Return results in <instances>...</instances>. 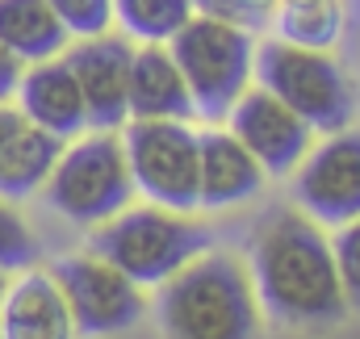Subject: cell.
Masks as SVG:
<instances>
[{
	"mask_svg": "<svg viewBox=\"0 0 360 339\" xmlns=\"http://www.w3.org/2000/svg\"><path fill=\"white\" fill-rule=\"evenodd\" d=\"M248 276L260 314L281 327H331L348 314L331 239L302 210H272L256 226Z\"/></svg>",
	"mask_w": 360,
	"mask_h": 339,
	"instance_id": "cell-1",
	"label": "cell"
},
{
	"mask_svg": "<svg viewBox=\"0 0 360 339\" xmlns=\"http://www.w3.org/2000/svg\"><path fill=\"white\" fill-rule=\"evenodd\" d=\"M155 319L164 339H260L248 264L226 252H201L160 285Z\"/></svg>",
	"mask_w": 360,
	"mask_h": 339,
	"instance_id": "cell-2",
	"label": "cell"
},
{
	"mask_svg": "<svg viewBox=\"0 0 360 339\" xmlns=\"http://www.w3.org/2000/svg\"><path fill=\"white\" fill-rule=\"evenodd\" d=\"M214 235L193 214H176L164 205H126L109 222L96 226L92 252L109 260L117 272H126L134 285H164L188 260L210 252Z\"/></svg>",
	"mask_w": 360,
	"mask_h": 339,
	"instance_id": "cell-3",
	"label": "cell"
},
{
	"mask_svg": "<svg viewBox=\"0 0 360 339\" xmlns=\"http://www.w3.org/2000/svg\"><path fill=\"white\" fill-rule=\"evenodd\" d=\"M252 80L289 105L314 134L348 130L356 117V80L327 51H306L285 38L260 42Z\"/></svg>",
	"mask_w": 360,
	"mask_h": 339,
	"instance_id": "cell-4",
	"label": "cell"
},
{
	"mask_svg": "<svg viewBox=\"0 0 360 339\" xmlns=\"http://www.w3.org/2000/svg\"><path fill=\"white\" fill-rule=\"evenodd\" d=\"M164 46L188 84L193 109L205 113L210 122H222L231 105L252 88V72H256L252 30L193 13Z\"/></svg>",
	"mask_w": 360,
	"mask_h": 339,
	"instance_id": "cell-5",
	"label": "cell"
},
{
	"mask_svg": "<svg viewBox=\"0 0 360 339\" xmlns=\"http://www.w3.org/2000/svg\"><path fill=\"white\" fill-rule=\"evenodd\" d=\"M42 193L46 205L76 226H101L113 214H122L134 197V180L117 130H92L63 147Z\"/></svg>",
	"mask_w": 360,
	"mask_h": 339,
	"instance_id": "cell-6",
	"label": "cell"
},
{
	"mask_svg": "<svg viewBox=\"0 0 360 339\" xmlns=\"http://www.w3.org/2000/svg\"><path fill=\"white\" fill-rule=\"evenodd\" d=\"M122 151L134 193L176 214L197 210V130L188 122H130Z\"/></svg>",
	"mask_w": 360,
	"mask_h": 339,
	"instance_id": "cell-7",
	"label": "cell"
},
{
	"mask_svg": "<svg viewBox=\"0 0 360 339\" xmlns=\"http://www.w3.org/2000/svg\"><path fill=\"white\" fill-rule=\"evenodd\" d=\"M51 276H55L80 335H122L147 314L143 285H134L126 272H117L96 252L59 260L51 268Z\"/></svg>",
	"mask_w": 360,
	"mask_h": 339,
	"instance_id": "cell-8",
	"label": "cell"
},
{
	"mask_svg": "<svg viewBox=\"0 0 360 339\" xmlns=\"http://www.w3.org/2000/svg\"><path fill=\"white\" fill-rule=\"evenodd\" d=\"M293 201L319 226L360 218V130H335L293 168Z\"/></svg>",
	"mask_w": 360,
	"mask_h": 339,
	"instance_id": "cell-9",
	"label": "cell"
},
{
	"mask_svg": "<svg viewBox=\"0 0 360 339\" xmlns=\"http://www.w3.org/2000/svg\"><path fill=\"white\" fill-rule=\"evenodd\" d=\"M226 130L248 147V155L264 168V176H289L314 147V130L260 84L248 88L231 105Z\"/></svg>",
	"mask_w": 360,
	"mask_h": 339,
	"instance_id": "cell-10",
	"label": "cell"
},
{
	"mask_svg": "<svg viewBox=\"0 0 360 339\" xmlns=\"http://www.w3.org/2000/svg\"><path fill=\"white\" fill-rule=\"evenodd\" d=\"M130 59L134 46L126 34H101V38H80L68 42L63 63L72 68L76 88L84 96L89 130H117L130 122L126 113V84H130Z\"/></svg>",
	"mask_w": 360,
	"mask_h": 339,
	"instance_id": "cell-11",
	"label": "cell"
},
{
	"mask_svg": "<svg viewBox=\"0 0 360 339\" xmlns=\"http://www.w3.org/2000/svg\"><path fill=\"white\" fill-rule=\"evenodd\" d=\"M17 105L21 117L63 143L80 139L89 130V113H84V96L76 88L72 68L59 59H42V63H25L21 84H17Z\"/></svg>",
	"mask_w": 360,
	"mask_h": 339,
	"instance_id": "cell-12",
	"label": "cell"
},
{
	"mask_svg": "<svg viewBox=\"0 0 360 339\" xmlns=\"http://www.w3.org/2000/svg\"><path fill=\"white\" fill-rule=\"evenodd\" d=\"M264 188V168L231 130L197 134V210H231Z\"/></svg>",
	"mask_w": 360,
	"mask_h": 339,
	"instance_id": "cell-13",
	"label": "cell"
},
{
	"mask_svg": "<svg viewBox=\"0 0 360 339\" xmlns=\"http://www.w3.org/2000/svg\"><path fill=\"white\" fill-rule=\"evenodd\" d=\"M126 113H130V122H188L197 113L188 84H184L176 59L168 55L164 42L134 46L130 84H126Z\"/></svg>",
	"mask_w": 360,
	"mask_h": 339,
	"instance_id": "cell-14",
	"label": "cell"
},
{
	"mask_svg": "<svg viewBox=\"0 0 360 339\" xmlns=\"http://www.w3.org/2000/svg\"><path fill=\"white\" fill-rule=\"evenodd\" d=\"M0 339H76L72 310L51 272L25 268L0 302Z\"/></svg>",
	"mask_w": 360,
	"mask_h": 339,
	"instance_id": "cell-15",
	"label": "cell"
},
{
	"mask_svg": "<svg viewBox=\"0 0 360 339\" xmlns=\"http://www.w3.org/2000/svg\"><path fill=\"white\" fill-rule=\"evenodd\" d=\"M68 42L72 38L46 0H0V46H8L21 63L59 59Z\"/></svg>",
	"mask_w": 360,
	"mask_h": 339,
	"instance_id": "cell-16",
	"label": "cell"
},
{
	"mask_svg": "<svg viewBox=\"0 0 360 339\" xmlns=\"http://www.w3.org/2000/svg\"><path fill=\"white\" fill-rule=\"evenodd\" d=\"M59 151H63V139H55V134H46V130L25 122L8 139V147L0 151V197L17 201V197L38 193L46 184L51 168H55Z\"/></svg>",
	"mask_w": 360,
	"mask_h": 339,
	"instance_id": "cell-17",
	"label": "cell"
},
{
	"mask_svg": "<svg viewBox=\"0 0 360 339\" xmlns=\"http://www.w3.org/2000/svg\"><path fill=\"white\" fill-rule=\"evenodd\" d=\"M272 17L281 25V38L306 51H331L344 30L340 0H281Z\"/></svg>",
	"mask_w": 360,
	"mask_h": 339,
	"instance_id": "cell-18",
	"label": "cell"
},
{
	"mask_svg": "<svg viewBox=\"0 0 360 339\" xmlns=\"http://www.w3.org/2000/svg\"><path fill=\"white\" fill-rule=\"evenodd\" d=\"M193 17V0H113V21L134 42H168Z\"/></svg>",
	"mask_w": 360,
	"mask_h": 339,
	"instance_id": "cell-19",
	"label": "cell"
},
{
	"mask_svg": "<svg viewBox=\"0 0 360 339\" xmlns=\"http://www.w3.org/2000/svg\"><path fill=\"white\" fill-rule=\"evenodd\" d=\"M34 264H38V235L13 210V201L0 197V272H25Z\"/></svg>",
	"mask_w": 360,
	"mask_h": 339,
	"instance_id": "cell-20",
	"label": "cell"
},
{
	"mask_svg": "<svg viewBox=\"0 0 360 339\" xmlns=\"http://www.w3.org/2000/svg\"><path fill=\"white\" fill-rule=\"evenodd\" d=\"M68 38H101L113 30V0H46Z\"/></svg>",
	"mask_w": 360,
	"mask_h": 339,
	"instance_id": "cell-21",
	"label": "cell"
},
{
	"mask_svg": "<svg viewBox=\"0 0 360 339\" xmlns=\"http://www.w3.org/2000/svg\"><path fill=\"white\" fill-rule=\"evenodd\" d=\"M281 0H193V13L214 17V21H231L239 30H260L269 25Z\"/></svg>",
	"mask_w": 360,
	"mask_h": 339,
	"instance_id": "cell-22",
	"label": "cell"
},
{
	"mask_svg": "<svg viewBox=\"0 0 360 339\" xmlns=\"http://www.w3.org/2000/svg\"><path fill=\"white\" fill-rule=\"evenodd\" d=\"M331 252H335V268H340L344 302L360 310V218L340 226V235L331 239Z\"/></svg>",
	"mask_w": 360,
	"mask_h": 339,
	"instance_id": "cell-23",
	"label": "cell"
},
{
	"mask_svg": "<svg viewBox=\"0 0 360 339\" xmlns=\"http://www.w3.org/2000/svg\"><path fill=\"white\" fill-rule=\"evenodd\" d=\"M21 72H25V63H21V59L8 51V46H0V105H8V101L17 96Z\"/></svg>",
	"mask_w": 360,
	"mask_h": 339,
	"instance_id": "cell-24",
	"label": "cell"
},
{
	"mask_svg": "<svg viewBox=\"0 0 360 339\" xmlns=\"http://www.w3.org/2000/svg\"><path fill=\"white\" fill-rule=\"evenodd\" d=\"M21 126H25L21 109H13V101H8V105H0V151L8 147V139H13V134H17Z\"/></svg>",
	"mask_w": 360,
	"mask_h": 339,
	"instance_id": "cell-25",
	"label": "cell"
},
{
	"mask_svg": "<svg viewBox=\"0 0 360 339\" xmlns=\"http://www.w3.org/2000/svg\"><path fill=\"white\" fill-rule=\"evenodd\" d=\"M8 285H13V281H8V272H0V302H4V293H8Z\"/></svg>",
	"mask_w": 360,
	"mask_h": 339,
	"instance_id": "cell-26",
	"label": "cell"
}]
</instances>
